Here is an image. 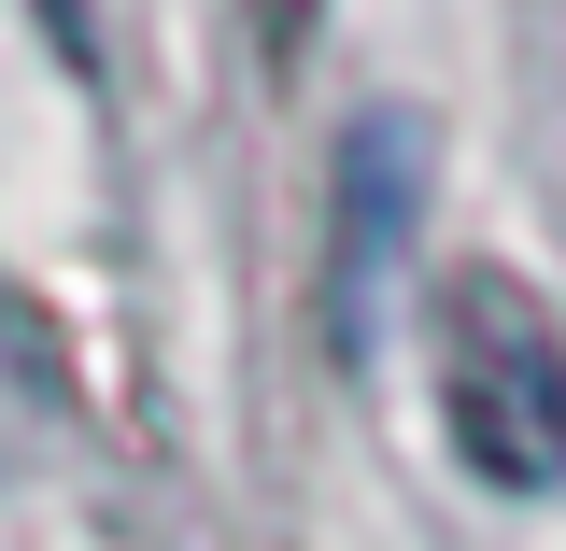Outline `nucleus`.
Here are the masks:
<instances>
[{
    "label": "nucleus",
    "mask_w": 566,
    "mask_h": 551,
    "mask_svg": "<svg viewBox=\"0 0 566 551\" xmlns=\"http://www.w3.org/2000/svg\"><path fill=\"white\" fill-rule=\"evenodd\" d=\"M439 438L482 495H566V311L510 255H439L424 283Z\"/></svg>",
    "instance_id": "1"
},
{
    "label": "nucleus",
    "mask_w": 566,
    "mask_h": 551,
    "mask_svg": "<svg viewBox=\"0 0 566 551\" xmlns=\"http://www.w3.org/2000/svg\"><path fill=\"white\" fill-rule=\"evenodd\" d=\"M411 212H424V114L368 99L326 156V340H340V368L382 326V269L411 255Z\"/></svg>",
    "instance_id": "2"
},
{
    "label": "nucleus",
    "mask_w": 566,
    "mask_h": 551,
    "mask_svg": "<svg viewBox=\"0 0 566 551\" xmlns=\"http://www.w3.org/2000/svg\"><path fill=\"white\" fill-rule=\"evenodd\" d=\"M312 14H326V0H241V29H255V71H297V57H312Z\"/></svg>",
    "instance_id": "3"
}]
</instances>
